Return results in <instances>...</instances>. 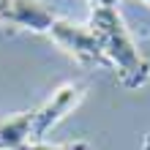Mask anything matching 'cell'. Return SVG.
Instances as JSON below:
<instances>
[{"label": "cell", "mask_w": 150, "mask_h": 150, "mask_svg": "<svg viewBox=\"0 0 150 150\" xmlns=\"http://www.w3.org/2000/svg\"><path fill=\"white\" fill-rule=\"evenodd\" d=\"M87 28L93 30L96 41L104 52V60H107V66L115 68L123 87L137 90L150 79V63L134 44L117 8H96V11H90Z\"/></svg>", "instance_id": "1"}, {"label": "cell", "mask_w": 150, "mask_h": 150, "mask_svg": "<svg viewBox=\"0 0 150 150\" xmlns=\"http://www.w3.org/2000/svg\"><path fill=\"white\" fill-rule=\"evenodd\" d=\"M49 38L60 49H66L76 63H82V66H107L104 52H101L98 41H96L93 30L87 25H74V22L57 16L55 25L49 28Z\"/></svg>", "instance_id": "2"}, {"label": "cell", "mask_w": 150, "mask_h": 150, "mask_svg": "<svg viewBox=\"0 0 150 150\" xmlns=\"http://www.w3.org/2000/svg\"><path fill=\"white\" fill-rule=\"evenodd\" d=\"M82 96H85L82 85H60L41 107L30 109V134H33V142H44V137H47L49 131L55 128L79 101H82Z\"/></svg>", "instance_id": "3"}, {"label": "cell", "mask_w": 150, "mask_h": 150, "mask_svg": "<svg viewBox=\"0 0 150 150\" xmlns=\"http://www.w3.org/2000/svg\"><path fill=\"white\" fill-rule=\"evenodd\" d=\"M57 14L38 0H0V22L33 33H49Z\"/></svg>", "instance_id": "4"}, {"label": "cell", "mask_w": 150, "mask_h": 150, "mask_svg": "<svg viewBox=\"0 0 150 150\" xmlns=\"http://www.w3.org/2000/svg\"><path fill=\"white\" fill-rule=\"evenodd\" d=\"M28 145H33L30 112H19L0 120V150H25Z\"/></svg>", "instance_id": "5"}, {"label": "cell", "mask_w": 150, "mask_h": 150, "mask_svg": "<svg viewBox=\"0 0 150 150\" xmlns=\"http://www.w3.org/2000/svg\"><path fill=\"white\" fill-rule=\"evenodd\" d=\"M25 150H90L87 142H68V145H47V142H33Z\"/></svg>", "instance_id": "6"}, {"label": "cell", "mask_w": 150, "mask_h": 150, "mask_svg": "<svg viewBox=\"0 0 150 150\" xmlns=\"http://www.w3.org/2000/svg\"><path fill=\"white\" fill-rule=\"evenodd\" d=\"M90 3V11L96 8H117V0H87Z\"/></svg>", "instance_id": "7"}, {"label": "cell", "mask_w": 150, "mask_h": 150, "mask_svg": "<svg viewBox=\"0 0 150 150\" xmlns=\"http://www.w3.org/2000/svg\"><path fill=\"white\" fill-rule=\"evenodd\" d=\"M142 150H150V134H147V139H145V147Z\"/></svg>", "instance_id": "8"}, {"label": "cell", "mask_w": 150, "mask_h": 150, "mask_svg": "<svg viewBox=\"0 0 150 150\" xmlns=\"http://www.w3.org/2000/svg\"><path fill=\"white\" fill-rule=\"evenodd\" d=\"M147 3H150V0H147Z\"/></svg>", "instance_id": "9"}]
</instances>
